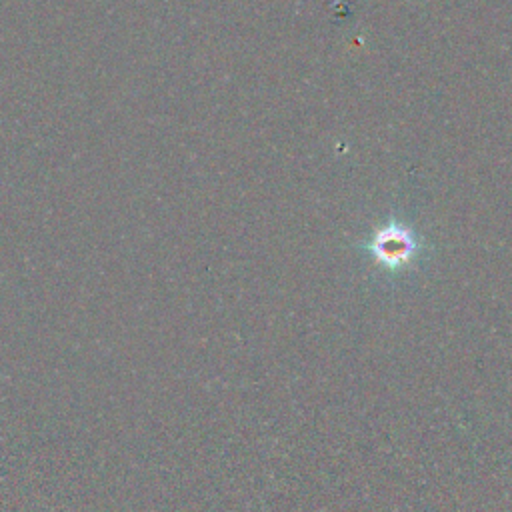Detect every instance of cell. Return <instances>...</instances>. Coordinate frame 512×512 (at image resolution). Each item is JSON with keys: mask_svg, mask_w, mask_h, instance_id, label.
Listing matches in <instances>:
<instances>
[{"mask_svg": "<svg viewBox=\"0 0 512 512\" xmlns=\"http://www.w3.org/2000/svg\"><path fill=\"white\" fill-rule=\"evenodd\" d=\"M368 254L386 270L406 268L420 252V238L396 218H390L366 242Z\"/></svg>", "mask_w": 512, "mask_h": 512, "instance_id": "6da1fadb", "label": "cell"}]
</instances>
